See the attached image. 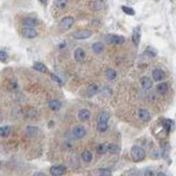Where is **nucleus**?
Wrapping results in <instances>:
<instances>
[{
  "label": "nucleus",
  "instance_id": "nucleus-17",
  "mask_svg": "<svg viewBox=\"0 0 176 176\" xmlns=\"http://www.w3.org/2000/svg\"><path fill=\"white\" fill-rule=\"evenodd\" d=\"M168 90V83H161L159 84L158 86H157V91H158L159 93H166Z\"/></svg>",
  "mask_w": 176,
  "mask_h": 176
},
{
  "label": "nucleus",
  "instance_id": "nucleus-10",
  "mask_svg": "<svg viewBox=\"0 0 176 176\" xmlns=\"http://www.w3.org/2000/svg\"><path fill=\"white\" fill-rule=\"evenodd\" d=\"M85 57H86V53L82 48H77V49L75 50V52H74V58H75V60L77 61V62H82V61H84Z\"/></svg>",
  "mask_w": 176,
  "mask_h": 176
},
{
  "label": "nucleus",
  "instance_id": "nucleus-34",
  "mask_svg": "<svg viewBox=\"0 0 176 176\" xmlns=\"http://www.w3.org/2000/svg\"><path fill=\"white\" fill-rule=\"evenodd\" d=\"M7 57H8L7 53H5L3 50H1V52H0V58H1V61H5V60H7Z\"/></svg>",
  "mask_w": 176,
  "mask_h": 176
},
{
  "label": "nucleus",
  "instance_id": "nucleus-29",
  "mask_svg": "<svg viewBox=\"0 0 176 176\" xmlns=\"http://www.w3.org/2000/svg\"><path fill=\"white\" fill-rule=\"evenodd\" d=\"M97 151H98V153H100V154H103L106 151H108V148H107V145H103V144H101V145H98V147H97Z\"/></svg>",
  "mask_w": 176,
  "mask_h": 176
},
{
  "label": "nucleus",
  "instance_id": "nucleus-7",
  "mask_svg": "<svg viewBox=\"0 0 176 176\" xmlns=\"http://www.w3.org/2000/svg\"><path fill=\"white\" fill-rule=\"evenodd\" d=\"M65 171H66V168L64 165H55L50 168V173L55 176L62 175V174L65 173Z\"/></svg>",
  "mask_w": 176,
  "mask_h": 176
},
{
  "label": "nucleus",
  "instance_id": "nucleus-27",
  "mask_svg": "<svg viewBox=\"0 0 176 176\" xmlns=\"http://www.w3.org/2000/svg\"><path fill=\"white\" fill-rule=\"evenodd\" d=\"M97 128H98L99 132L103 133L108 130V123H102V122H98L97 124Z\"/></svg>",
  "mask_w": 176,
  "mask_h": 176
},
{
  "label": "nucleus",
  "instance_id": "nucleus-14",
  "mask_svg": "<svg viewBox=\"0 0 176 176\" xmlns=\"http://www.w3.org/2000/svg\"><path fill=\"white\" fill-rule=\"evenodd\" d=\"M138 114H139V117L143 120V121H146V122L150 121V113H149V111H148V110L140 109L139 112H138Z\"/></svg>",
  "mask_w": 176,
  "mask_h": 176
},
{
  "label": "nucleus",
  "instance_id": "nucleus-28",
  "mask_svg": "<svg viewBox=\"0 0 176 176\" xmlns=\"http://www.w3.org/2000/svg\"><path fill=\"white\" fill-rule=\"evenodd\" d=\"M122 10H123V12L124 13L128 14V15H135L134 9L130 8V7H125V5H123V7H122Z\"/></svg>",
  "mask_w": 176,
  "mask_h": 176
},
{
  "label": "nucleus",
  "instance_id": "nucleus-35",
  "mask_svg": "<svg viewBox=\"0 0 176 176\" xmlns=\"http://www.w3.org/2000/svg\"><path fill=\"white\" fill-rule=\"evenodd\" d=\"M39 1H40L42 5H47V0H39Z\"/></svg>",
  "mask_w": 176,
  "mask_h": 176
},
{
  "label": "nucleus",
  "instance_id": "nucleus-23",
  "mask_svg": "<svg viewBox=\"0 0 176 176\" xmlns=\"http://www.w3.org/2000/svg\"><path fill=\"white\" fill-rule=\"evenodd\" d=\"M10 132H11L10 126H2L0 128V135H1V137H7V136H9Z\"/></svg>",
  "mask_w": 176,
  "mask_h": 176
},
{
  "label": "nucleus",
  "instance_id": "nucleus-22",
  "mask_svg": "<svg viewBox=\"0 0 176 176\" xmlns=\"http://www.w3.org/2000/svg\"><path fill=\"white\" fill-rule=\"evenodd\" d=\"M34 69L38 72H42V73H46L47 72V67L45 66V64L40 62H35L34 63Z\"/></svg>",
  "mask_w": 176,
  "mask_h": 176
},
{
  "label": "nucleus",
  "instance_id": "nucleus-6",
  "mask_svg": "<svg viewBox=\"0 0 176 176\" xmlns=\"http://www.w3.org/2000/svg\"><path fill=\"white\" fill-rule=\"evenodd\" d=\"M93 35V32L89 29H83V31H78L76 33L73 34V37L75 39H86Z\"/></svg>",
  "mask_w": 176,
  "mask_h": 176
},
{
  "label": "nucleus",
  "instance_id": "nucleus-8",
  "mask_svg": "<svg viewBox=\"0 0 176 176\" xmlns=\"http://www.w3.org/2000/svg\"><path fill=\"white\" fill-rule=\"evenodd\" d=\"M90 119V112L87 109H82L78 112V120L80 122H86Z\"/></svg>",
  "mask_w": 176,
  "mask_h": 176
},
{
  "label": "nucleus",
  "instance_id": "nucleus-21",
  "mask_svg": "<svg viewBox=\"0 0 176 176\" xmlns=\"http://www.w3.org/2000/svg\"><path fill=\"white\" fill-rule=\"evenodd\" d=\"M110 119V114L108 113V112H101L100 115H99L98 117V122H102V123H108V121H109Z\"/></svg>",
  "mask_w": 176,
  "mask_h": 176
},
{
  "label": "nucleus",
  "instance_id": "nucleus-26",
  "mask_svg": "<svg viewBox=\"0 0 176 176\" xmlns=\"http://www.w3.org/2000/svg\"><path fill=\"white\" fill-rule=\"evenodd\" d=\"M55 5L57 8L59 9H63L66 7L67 5V0H55Z\"/></svg>",
  "mask_w": 176,
  "mask_h": 176
},
{
  "label": "nucleus",
  "instance_id": "nucleus-5",
  "mask_svg": "<svg viewBox=\"0 0 176 176\" xmlns=\"http://www.w3.org/2000/svg\"><path fill=\"white\" fill-rule=\"evenodd\" d=\"M107 42L109 44L121 45L125 42V38L123 36H119V35H108L107 36Z\"/></svg>",
  "mask_w": 176,
  "mask_h": 176
},
{
  "label": "nucleus",
  "instance_id": "nucleus-11",
  "mask_svg": "<svg viewBox=\"0 0 176 176\" xmlns=\"http://www.w3.org/2000/svg\"><path fill=\"white\" fill-rule=\"evenodd\" d=\"M22 24L26 27H35L37 25V21L33 18H24L22 20Z\"/></svg>",
  "mask_w": 176,
  "mask_h": 176
},
{
  "label": "nucleus",
  "instance_id": "nucleus-16",
  "mask_svg": "<svg viewBox=\"0 0 176 176\" xmlns=\"http://www.w3.org/2000/svg\"><path fill=\"white\" fill-rule=\"evenodd\" d=\"M97 93H98V86H97L96 84H93V85H90L89 87H88V89H87V96L88 97L95 96Z\"/></svg>",
  "mask_w": 176,
  "mask_h": 176
},
{
  "label": "nucleus",
  "instance_id": "nucleus-31",
  "mask_svg": "<svg viewBox=\"0 0 176 176\" xmlns=\"http://www.w3.org/2000/svg\"><path fill=\"white\" fill-rule=\"evenodd\" d=\"M98 174H100V175H104V176H109L111 175V172L109 171V170H106V168H101V170H98Z\"/></svg>",
  "mask_w": 176,
  "mask_h": 176
},
{
  "label": "nucleus",
  "instance_id": "nucleus-30",
  "mask_svg": "<svg viewBox=\"0 0 176 176\" xmlns=\"http://www.w3.org/2000/svg\"><path fill=\"white\" fill-rule=\"evenodd\" d=\"M145 55L149 56V57H154V56L157 55V51H155L153 48H151V47H148L147 50L145 51Z\"/></svg>",
  "mask_w": 176,
  "mask_h": 176
},
{
  "label": "nucleus",
  "instance_id": "nucleus-19",
  "mask_svg": "<svg viewBox=\"0 0 176 176\" xmlns=\"http://www.w3.org/2000/svg\"><path fill=\"white\" fill-rule=\"evenodd\" d=\"M82 159L84 160V162H90L93 160V153L90 151L85 150L83 153H82Z\"/></svg>",
  "mask_w": 176,
  "mask_h": 176
},
{
  "label": "nucleus",
  "instance_id": "nucleus-13",
  "mask_svg": "<svg viewBox=\"0 0 176 176\" xmlns=\"http://www.w3.org/2000/svg\"><path fill=\"white\" fill-rule=\"evenodd\" d=\"M140 36H141V33H140V29L137 27L135 29L134 33H133V42H134L136 46H138L140 42Z\"/></svg>",
  "mask_w": 176,
  "mask_h": 176
},
{
  "label": "nucleus",
  "instance_id": "nucleus-20",
  "mask_svg": "<svg viewBox=\"0 0 176 176\" xmlns=\"http://www.w3.org/2000/svg\"><path fill=\"white\" fill-rule=\"evenodd\" d=\"M107 148H108V151L110 153H117L121 151V148L117 145H114V144H110V145H107Z\"/></svg>",
  "mask_w": 176,
  "mask_h": 176
},
{
  "label": "nucleus",
  "instance_id": "nucleus-18",
  "mask_svg": "<svg viewBox=\"0 0 176 176\" xmlns=\"http://www.w3.org/2000/svg\"><path fill=\"white\" fill-rule=\"evenodd\" d=\"M104 49V46L103 44H101V42H95L93 45V52H96V53H101V52L103 51Z\"/></svg>",
  "mask_w": 176,
  "mask_h": 176
},
{
  "label": "nucleus",
  "instance_id": "nucleus-25",
  "mask_svg": "<svg viewBox=\"0 0 176 176\" xmlns=\"http://www.w3.org/2000/svg\"><path fill=\"white\" fill-rule=\"evenodd\" d=\"M37 132H38V130L35 126H29L26 128V134L29 135V136H35L37 134Z\"/></svg>",
  "mask_w": 176,
  "mask_h": 176
},
{
  "label": "nucleus",
  "instance_id": "nucleus-32",
  "mask_svg": "<svg viewBox=\"0 0 176 176\" xmlns=\"http://www.w3.org/2000/svg\"><path fill=\"white\" fill-rule=\"evenodd\" d=\"M163 124H164V126H165V128L168 130H171V126H172V122L171 121H168V120H164Z\"/></svg>",
  "mask_w": 176,
  "mask_h": 176
},
{
  "label": "nucleus",
  "instance_id": "nucleus-2",
  "mask_svg": "<svg viewBox=\"0 0 176 176\" xmlns=\"http://www.w3.org/2000/svg\"><path fill=\"white\" fill-rule=\"evenodd\" d=\"M73 24H74V18H72V16H65L60 22V29H62V31H67V29H70L72 27Z\"/></svg>",
  "mask_w": 176,
  "mask_h": 176
},
{
  "label": "nucleus",
  "instance_id": "nucleus-33",
  "mask_svg": "<svg viewBox=\"0 0 176 176\" xmlns=\"http://www.w3.org/2000/svg\"><path fill=\"white\" fill-rule=\"evenodd\" d=\"M50 76H51V78H52V80H56L57 83H59V84H60V85H63V84H62V80H60V78L58 77V76H56L55 74H53V73H50Z\"/></svg>",
  "mask_w": 176,
  "mask_h": 176
},
{
  "label": "nucleus",
  "instance_id": "nucleus-9",
  "mask_svg": "<svg viewBox=\"0 0 176 176\" xmlns=\"http://www.w3.org/2000/svg\"><path fill=\"white\" fill-rule=\"evenodd\" d=\"M152 77H153V80H157V82H160V80H164V77H165V73H164V71L157 69V70H154L152 72Z\"/></svg>",
  "mask_w": 176,
  "mask_h": 176
},
{
  "label": "nucleus",
  "instance_id": "nucleus-12",
  "mask_svg": "<svg viewBox=\"0 0 176 176\" xmlns=\"http://www.w3.org/2000/svg\"><path fill=\"white\" fill-rule=\"evenodd\" d=\"M140 83H141V86H143L144 89H150L152 87V80L149 77H147V76L141 78L140 80Z\"/></svg>",
  "mask_w": 176,
  "mask_h": 176
},
{
  "label": "nucleus",
  "instance_id": "nucleus-3",
  "mask_svg": "<svg viewBox=\"0 0 176 176\" xmlns=\"http://www.w3.org/2000/svg\"><path fill=\"white\" fill-rule=\"evenodd\" d=\"M72 133H73V136H74L75 138H77V139H82V138L85 137L86 130H85V127L82 126V125H76L75 127H73Z\"/></svg>",
  "mask_w": 176,
  "mask_h": 176
},
{
  "label": "nucleus",
  "instance_id": "nucleus-24",
  "mask_svg": "<svg viewBox=\"0 0 176 176\" xmlns=\"http://www.w3.org/2000/svg\"><path fill=\"white\" fill-rule=\"evenodd\" d=\"M117 73L115 72L114 70H112V69H109V70H107V72H106V76H107V78L108 80H114V78L117 77Z\"/></svg>",
  "mask_w": 176,
  "mask_h": 176
},
{
  "label": "nucleus",
  "instance_id": "nucleus-15",
  "mask_svg": "<svg viewBox=\"0 0 176 176\" xmlns=\"http://www.w3.org/2000/svg\"><path fill=\"white\" fill-rule=\"evenodd\" d=\"M49 108L53 111H58V110L61 109V102L59 100H50L49 103H48Z\"/></svg>",
  "mask_w": 176,
  "mask_h": 176
},
{
  "label": "nucleus",
  "instance_id": "nucleus-1",
  "mask_svg": "<svg viewBox=\"0 0 176 176\" xmlns=\"http://www.w3.org/2000/svg\"><path fill=\"white\" fill-rule=\"evenodd\" d=\"M130 155H132L133 161H135V162H140V161H143L146 158V152L143 148L138 147V146H135V147L132 148V150H130Z\"/></svg>",
  "mask_w": 176,
  "mask_h": 176
},
{
  "label": "nucleus",
  "instance_id": "nucleus-4",
  "mask_svg": "<svg viewBox=\"0 0 176 176\" xmlns=\"http://www.w3.org/2000/svg\"><path fill=\"white\" fill-rule=\"evenodd\" d=\"M21 34L22 36L24 38H29V39H32V38H35L37 37V32L36 29H34V27H24L23 29L21 31Z\"/></svg>",
  "mask_w": 176,
  "mask_h": 176
}]
</instances>
